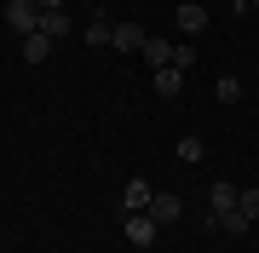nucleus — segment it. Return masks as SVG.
Returning a JSON list of instances; mask_svg holds the SVG:
<instances>
[{
    "mask_svg": "<svg viewBox=\"0 0 259 253\" xmlns=\"http://www.w3.org/2000/svg\"><path fill=\"white\" fill-rule=\"evenodd\" d=\"M156 219H150V213H121V236H127V242L133 247H150V242H156Z\"/></svg>",
    "mask_w": 259,
    "mask_h": 253,
    "instance_id": "obj_1",
    "label": "nucleus"
},
{
    "mask_svg": "<svg viewBox=\"0 0 259 253\" xmlns=\"http://www.w3.org/2000/svg\"><path fill=\"white\" fill-rule=\"evenodd\" d=\"M6 23L18 29V35H35L40 29V6L35 0H6Z\"/></svg>",
    "mask_w": 259,
    "mask_h": 253,
    "instance_id": "obj_2",
    "label": "nucleus"
},
{
    "mask_svg": "<svg viewBox=\"0 0 259 253\" xmlns=\"http://www.w3.org/2000/svg\"><path fill=\"white\" fill-rule=\"evenodd\" d=\"M236 196L242 190L231 184V178H213V190H207V213L219 219V213H236Z\"/></svg>",
    "mask_w": 259,
    "mask_h": 253,
    "instance_id": "obj_3",
    "label": "nucleus"
},
{
    "mask_svg": "<svg viewBox=\"0 0 259 253\" xmlns=\"http://www.w3.org/2000/svg\"><path fill=\"white\" fill-rule=\"evenodd\" d=\"M150 196H156V190H150V178H127V184H121V213H144Z\"/></svg>",
    "mask_w": 259,
    "mask_h": 253,
    "instance_id": "obj_4",
    "label": "nucleus"
},
{
    "mask_svg": "<svg viewBox=\"0 0 259 253\" xmlns=\"http://www.w3.org/2000/svg\"><path fill=\"white\" fill-rule=\"evenodd\" d=\"M144 213H150V219H156V225H173V219H179V213H185V201H179V196H173V190H156V196H150V207H144Z\"/></svg>",
    "mask_w": 259,
    "mask_h": 253,
    "instance_id": "obj_5",
    "label": "nucleus"
},
{
    "mask_svg": "<svg viewBox=\"0 0 259 253\" xmlns=\"http://www.w3.org/2000/svg\"><path fill=\"white\" fill-rule=\"evenodd\" d=\"M173 23H179V35H202V29H207V6H196V0H185V6L173 12Z\"/></svg>",
    "mask_w": 259,
    "mask_h": 253,
    "instance_id": "obj_6",
    "label": "nucleus"
},
{
    "mask_svg": "<svg viewBox=\"0 0 259 253\" xmlns=\"http://www.w3.org/2000/svg\"><path fill=\"white\" fill-rule=\"evenodd\" d=\"M144 40H150L144 23H115V40H110V46L115 52H144Z\"/></svg>",
    "mask_w": 259,
    "mask_h": 253,
    "instance_id": "obj_7",
    "label": "nucleus"
},
{
    "mask_svg": "<svg viewBox=\"0 0 259 253\" xmlns=\"http://www.w3.org/2000/svg\"><path fill=\"white\" fill-rule=\"evenodd\" d=\"M81 40H87V46H110V40H115V23L104 18V12H93L87 29H81Z\"/></svg>",
    "mask_w": 259,
    "mask_h": 253,
    "instance_id": "obj_8",
    "label": "nucleus"
},
{
    "mask_svg": "<svg viewBox=\"0 0 259 253\" xmlns=\"http://www.w3.org/2000/svg\"><path fill=\"white\" fill-rule=\"evenodd\" d=\"M150 86H156V98H179V92H185V69L167 64V69H156V75H150Z\"/></svg>",
    "mask_w": 259,
    "mask_h": 253,
    "instance_id": "obj_9",
    "label": "nucleus"
},
{
    "mask_svg": "<svg viewBox=\"0 0 259 253\" xmlns=\"http://www.w3.org/2000/svg\"><path fill=\"white\" fill-rule=\"evenodd\" d=\"M40 35H52V40H64V35H75V18H69L64 6H58V12H40Z\"/></svg>",
    "mask_w": 259,
    "mask_h": 253,
    "instance_id": "obj_10",
    "label": "nucleus"
},
{
    "mask_svg": "<svg viewBox=\"0 0 259 253\" xmlns=\"http://www.w3.org/2000/svg\"><path fill=\"white\" fill-rule=\"evenodd\" d=\"M52 46H58V40H52V35H40V29H35V35H23V64H47Z\"/></svg>",
    "mask_w": 259,
    "mask_h": 253,
    "instance_id": "obj_11",
    "label": "nucleus"
},
{
    "mask_svg": "<svg viewBox=\"0 0 259 253\" xmlns=\"http://www.w3.org/2000/svg\"><path fill=\"white\" fill-rule=\"evenodd\" d=\"M144 58H150V69H167V64H173V40H167V35H150L144 40Z\"/></svg>",
    "mask_w": 259,
    "mask_h": 253,
    "instance_id": "obj_12",
    "label": "nucleus"
},
{
    "mask_svg": "<svg viewBox=\"0 0 259 253\" xmlns=\"http://www.w3.org/2000/svg\"><path fill=\"white\" fill-rule=\"evenodd\" d=\"M213 225H219L225 236H242V230H248V213H242V207H236V213H219V219H213Z\"/></svg>",
    "mask_w": 259,
    "mask_h": 253,
    "instance_id": "obj_13",
    "label": "nucleus"
},
{
    "mask_svg": "<svg viewBox=\"0 0 259 253\" xmlns=\"http://www.w3.org/2000/svg\"><path fill=\"white\" fill-rule=\"evenodd\" d=\"M213 92H219V104H236V98H242V81H236V75H225Z\"/></svg>",
    "mask_w": 259,
    "mask_h": 253,
    "instance_id": "obj_14",
    "label": "nucleus"
},
{
    "mask_svg": "<svg viewBox=\"0 0 259 253\" xmlns=\"http://www.w3.org/2000/svg\"><path fill=\"white\" fill-rule=\"evenodd\" d=\"M236 207L248 213V225H253V219H259V184H253V190H242V196H236Z\"/></svg>",
    "mask_w": 259,
    "mask_h": 253,
    "instance_id": "obj_15",
    "label": "nucleus"
},
{
    "mask_svg": "<svg viewBox=\"0 0 259 253\" xmlns=\"http://www.w3.org/2000/svg\"><path fill=\"white\" fill-rule=\"evenodd\" d=\"M207 150H202V138H179V161H202Z\"/></svg>",
    "mask_w": 259,
    "mask_h": 253,
    "instance_id": "obj_16",
    "label": "nucleus"
},
{
    "mask_svg": "<svg viewBox=\"0 0 259 253\" xmlns=\"http://www.w3.org/2000/svg\"><path fill=\"white\" fill-rule=\"evenodd\" d=\"M196 64V46H173V69H190Z\"/></svg>",
    "mask_w": 259,
    "mask_h": 253,
    "instance_id": "obj_17",
    "label": "nucleus"
},
{
    "mask_svg": "<svg viewBox=\"0 0 259 253\" xmlns=\"http://www.w3.org/2000/svg\"><path fill=\"white\" fill-rule=\"evenodd\" d=\"M35 6H40V12H58V6H64V0H35Z\"/></svg>",
    "mask_w": 259,
    "mask_h": 253,
    "instance_id": "obj_18",
    "label": "nucleus"
},
{
    "mask_svg": "<svg viewBox=\"0 0 259 253\" xmlns=\"http://www.w3.org/2000/svg\"><path fill=\"white\" fill-rule=\"evenodd\" d=\"M231 6H236V12H248V6H253V0H231Z\"/></svg>",
    "mask_w": 259,
    "mask_h": 253,
    "instance_id": "obj_19",
    "label": "nucleus"
},
{
    "mask_svg": "<svg viewBox=\"0 0 259 253\" xmlns=\"http://www.w3.org/2000/svg\"><path fill=\"white\" fill-rule=\"evenodd\" d=\"M0 23H6V12H0Z\"/></svg>",
    "mask_w": 259,
    "mask_h": 253,
    "instance_id": "obj_20",
    "label": "nucleus"
},
{
    "mask_svg": "<svg viewBox=\"0 0 259 253\" xmlns=\"http://www.w3.org/2000/svg\"><path fill=\"white\" fill-rule=\"evenodd\" d=\"M253 6H259V0H253Z\"/></svg>",
    "mask_w": 259,
    "mask_h": 253,
    "instance_id": "obj_21",
    "label": "nucleus"
}]
</instances>
